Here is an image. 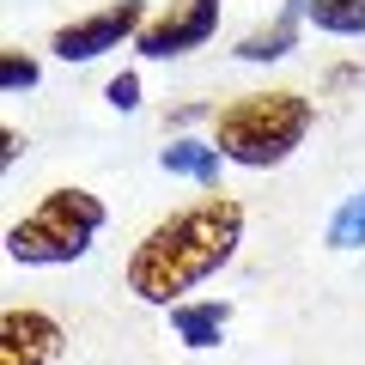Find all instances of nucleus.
I'll use <instances>...</instances> for the list:
<instances>
[{
    "instance_id": "nucleus-2",
    "label": "nucleus",
    "mask_w": 365,
    "mask_h": 365,
    "mask_svg": "<svg viewBox=\"0 0 365 365\" xmlns=\"http://www.w3.org/2000/svg\"><path fill=\"white\" fill-rule=\"evenodd\" d=\"M311 128H317V104L304 91H250V98L220 110L213 146H220L225 165L268 170V165H287L311 140Z\"/></svg>"
},
{
    "instance_id": "nucleus-6",
    "label": "nucleus",
    "mask_w": 365,
    "mask_h": 365,
    "mask_svg": "<svg viewBox=\"0 0 365 365\" xmlns=\"http://www.w3.org/2000/svg\"><path fill=\"white\" fill-rule=\"evenodd\" d=\"M61 353H67V329L49 311H31V304L0 311V365H61Z\"/></svg>"
},
{
    "instance_id": "nucleus-12",
    "label": "nucleus",
    "mask_w": 365,
    "mask_h": 365,
    "mask_svg": "<svg viewBox=\"0 0 365 365\" xmlns=\"http://www.w3.org/2000/svg\"><path fill=\"white\" fill-rule=\"evenodd\" d=\"M37 79H43V67L31 61L25 49H6V55H0V91H6V98H19V91H31Z\"/></svg>"
},
{
    "instance_id": "nucleus-15",
    "label": "nucleus",
    "mask_w": 365,
    "mask_h": 365,
    "mask_svg": "<svg viewBox=\"0 0 365 365\" xmlns=\"http://www.w3.org/2000/svg\"><path fill=\"white\" fill-rule=\"evenodd\" d=\"M311 6H323V0H292V13H311Z\"/></svg>"
},
{
    "instance_id": "nucleus-5",
    "label": "nucleus",
    "mask_w": 365,
    "mask_h": 365,
    "mask_svg": "<svg viewBox=\"0 0 365 365\" xmlns=\"http://www.w3.org/2000/svg\"><path fill=\"white\" fill-rule=\"evenodd\" d=\"M220 31V0H170L158 19H146V31L134 37V49L146 61H177V55L201 49Z\"/></svg>"
},
{
    "instance_id": "nucleus-4",
    "label": "nucleus",
    "mask_w": 365,
    "mask_h": 365,
    "mask_svg": "<svg viewBox=\"0 0 365 365\" xmlns=\"http://www.w3.org/2000/svg\"><path fill=\"white\" fill-rule=\"evenodd\" d=\"M140 31H146V0H116V6H104V13L61 25L49 37V49L61 55V61H98V55L122 49L128 37H140Z\"/></svg>"
},
{
    "instance_id": "nucleus-7",
    "label": "nucleus",
    "mask_w": 365,
    "mask_h": 365,
    "mask_svg": "<svg viewBox=\"0 0 365 365\" xmlns=\"http://www.w3.org/2000/svg\"><path fill=\"white\" fill-rule=\"evenodd\" d=\"M225 329H232V304L225 299H182V304H170V335H177L182 347H195V353L220 347Z\"/></svg>"
},
{
    "instance_id": "nucleus-8",
    "label": "nucleus",
    "mask_w": 365,
    "mask_h": 365,
    "mask_svg": "<svg viewBox=\"0 0 365 365\" xmlns=\"http://www.w3.org/2000/svg\"><path fill=\"white\" fill-rule=\"evenodd\" d=\"M299 49V13H280V19H268V25H256L250 37H237V61H250V67H268V61H287V55Z\"/></svg>"
},
{
    "instance_id": "nucleus-1",
    "label": "nucleus",
    "mask_w": 365,
    "mask_h": 365,
    "mask_svg": "<svg viewBox=\"0 0 365 365\" xmlns=\"http://www.w3.org/2000/svg\"><path fill=\"white\" fill-rule=\"evenodd\" d=\"M237 244H244V207L232 195H207L195 207L170 213L165 225H153L134 244L128 268H122L128 274V292L140 304H165L170 311V304H182V292L213 280L237 256Z\"/></svg>"
},
{
    "instance_id": "nucleus-3",
    "label": "nucleus",
    "mask_w": 365,
    "mask_h": 365,
    "mask_svg": "<svg viewBox=\"0 0 365 365\" xmlns=\"http://www.w3.org/2000/svg\"><path fill=\"white\" fill-rule=\"evenodd\" d=\"M104 220H110V207L91 189H79V182L49 189L25 220L6 225V256L25 262V268H67V262H79L98 244Z\"/></svg>"
},
{
    "instance_id": "nucleus-10",
    "label": "nucleus",
    "mask_w": 365,
    "mask_h": 365,
    "mask_svg": "<svg viewBox=\"0 0 365 365\" xmlns=\"http://www.w3.org/2000/svg\"><path fill=\"white\" fill-rule=\"evenodd\" d=\"M323 244H329V250H365V189H353V195L335 207Z\"/></svg>"
},
{
    "instance_id": "nucleus-14",
    "label": "nucleus",
    "mask_w": 365,
    "mask_h": 365,
    "mask_svg": "<svg viewBox=\"0 0 365 365\" xmlns=\"http://www.w3.org/2000/svg\"><path fill=\"white\" fill-rule=\"evenodd\" d=\"M19 146H25V140H19V128H6V134H0V165H13V158H19Z\"/></svg>"
},
{
    "instance_id": "nucleus-13",
    "label": "nucleus",
    "mask_w": 365,
    "mask_h": 365,
    "mask_svg": "<svg viewBox=\"0 0 365 365\" xmlns=\"http://www.w3.org/2000/svg\"><path fill=\"white\" fill-rule=\"evenodd\" d=\"M104 104L110 110H140V73H116L104 86Z\"/></svg>"
},
{
    "instance_id": "nucleus-11",
    "label": "nucleus",
    "mask_w": 365,
    "mask_h": 365,
    "mask_svg": "<svg viewBox=\"0 0 365 365\" xmlns=\"http://www.w3.org/2000/svg\"><path fill=\"white\" fill-rule=\"evenodd\" d=\"M304 19L317 31H329V37H365V0H323Z\"/></svg>"
},
{
    "instance_id": "nucleus-9",
    "label": "nucleus",
    "mask_w": 365,
    "mask_h": 365,
    "mask_svg": "<svg viewBox=\"0 0 365 365\" xmlns=\"http://www.w3.org/2000/svg\"><path fill=\"white\" fill-rule=\"evenodd\" d=\"M158 165L170 170V177H189V182H201V189H220V146L213 140H170L165 153H158Z\"/></svg>"
}]
</instances>
